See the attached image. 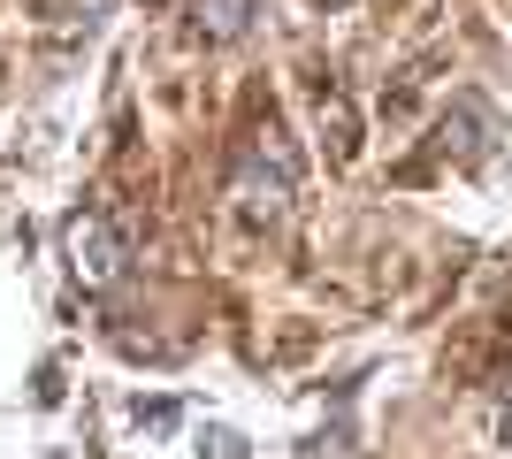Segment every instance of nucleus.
I'll return each instance as SVG.
<instances>
[{
  "label": "nucleus",
  "instance_id": "1",
  "mask_svg": "<svg viewBox=\"0 0 512 459\" xmlns=\"http://www.w3.org/2000/svg\"><path fill=\"white\" fill-rule=\"evenodd\" d=\"M299 176H306V161H299V146H291V131H283L276 115L253 131V146L237 153V207L253 222H276L291 199H299Z\"/></svg>",
  "mask_w": 512,
  "mask_h": 459
},
{
  "label": "nucleus",
  "instance_id": "2",
  "mask_svg": "<svg viewBox=\"0 0 512 459\" xmlns=\"http://www.w3.org/2000/svg\"><path fill=\"white\" fill-rule=\"evenodd\" d=\"M62 261L69 276L85 291H107V284H123V268H130V230L107 207H77V215L62 222Z\"/></svg>",
  "mask_w": 512,
  "mask_h": 459
},
{
  "label": "nucleus",
  "instance_id": "3",
  "mask_svg": "<svg viewBox=\"0 0 512 459\" xmlns=\"http://www.w3.org/2000/svg\"><path fill=\"white\" fill-rule=\"evenodd\" d=\"M192 31L207 46H230L253 31V0H192Z\"/></svg>",
  "mask_w": 512,
  "mask_h": 459
},
{
  "label": "nucleus",
  "instance_id": "4",
  "mask_svg": "<svg viewBox=\"0 0 512 459\" xmlns=\"http://www.w3.org/2000/svg\"><path fill=\"white\" fill-rule=\"evenodd\" d=\"M444 146L451 153H482V100H459V115H444Z\"/></svg>",
  "mask_w": 512,
  "mask_h": 459
},
{
  "label": "nucleus",
  "instance_id": "5",
  "mask_svg": "<svg viewBox=\"0 0 512 459\" xmlns=\"http://www.w3.org/2000/svg\"><path fill=\"white\" fill-rule=\"evenodd\" d=\"M199 459H245V437H237V429H214V437L199 444Z\"/></svg>",
  "mask_w": 512,
  "mask_h": 459
},
{
  "label": "nucleus",
  "instance_id": "6",
  "mask_svg": "<svg viewBox=\"0 0 512 459\" xmlns=\"http://www.w3.org/2000/svg\"><path fill=\"white\" fill-rule=\"evenodd\" d=\"M497 437L512 444V398H505V406H497Z\"/></svg>",
  "mask_w": 512,
  "mask_h": 459
}]
</instances>
